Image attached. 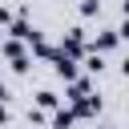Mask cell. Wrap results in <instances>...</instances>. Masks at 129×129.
<instances>
[{
	"label": "cell",
	"mask_w": 129,
	"mask_h": 129,
	"mask_svg": "<svg viewBox=\"0 0 129 129\" xmlns=\"http://www.w3.org/2000/svg\"><path fill=\"white\" fill-rule=\"evenodd\" d=\"M85 69H89V73H101V69H105V56H101V52H89V56H85Z\"/></svg>",
	"instance_id": "7"
},
{
	"label": "cell",
	"mask_w": 129,
	"mask_h": 129,
	"mask_svg": "<svg viewBox=\"0 0 129 129\" xmlns=\"http://www.w3.org/2000/svg\"><path fill=\"white\" fill-rule=\"evenodd\" d=\"M48 60H52V73H56L60 81H73V77H81V73H77V60H73V56H64L60 48H52V56H48Z\"/></svg>",
	"instance_id": "3"
},
{
	"label": "cell",
	"mask_w": 129,
	"mask_h": 129,
	"mask_svg": "<svg viewBox=\"0 0 129 129\" xmlns=\"http://www.w3.org/2000/svg\"><path fill=\"white\" fill-rule=\"evenodd\" d=\"M0 56L12 64V60H24L28 56V48H24V40H12V36H0Z\"/></svg>",
	"instance_id": "4"
},
{
	"label": "cell",
	"mask_w": 129,
	"mask_h": 129,
	"mask_svg": "<svg viewBox=\"0 0 129 129\" xmlns=\"http://www.w3.org/2000/svg\"><path fill=\"white\" fill-rule=\"evenodd\" d=\"M8 20H12V12H8V8H4V4H0V32H4V28H8Z\"/></svg>",
	"instance_id": "9"
},
{
	"label": "cell",
	"mask_w": 129,
	"mask_h": 129,
	"mask_svg": "<svg viewBox=\"0 0 129 129\" xmlns=\"http://www.w3.org/2000/svg\"><path fill=\"white\" fill-rule=\"evenodd\" d=\"M121 40H125V28L117 24V28H101V32H97V36L89 40V48H93V52H113V48H117Z\"/></svg>",
	"instance_id": "2"
},
{
	"label": "cell",
	"mask_w": 129,
	"mask_h": 129,
	"mask_svg": "<svg viewBox=\"0 0 129 129\" xmlns=\"http://www.w3.org/2000/svg\"><path fill=\"white\" fill-rule=\"evenodd\" d=\"M48 125H52V129H73V125H77V113H73V109H64V105H56V109H52V117H48Z\"/></svg>",
	"instance_id": "5"
},
{
	"label": "cell",
	"mask_w": 129,
	"mask_h": 129,
	"mask_svg": "<svg viewBox=\"0 0 129 129\" xmlns=\"http://www.w3.org/2000/svg\"><path fill=\"white\" fill-rule=\"evenodd\" d=\"M85 40H89V32H85L81 24H73V28L64 32V40H60V52L77 60V56H85Z\"/></svg>",
	"instance_id": "1"
},
{
	"label": "cell",
	"mask_w": 129,
	"mask_h": 129,
	"mask_svg": "<svg viewBox=\"0 0 129 129\" xmlns=\"http://www.w3.org/2000/svg\"><path fill=\"white\" fill-rule=\"evenodd\" d=\"M36 105H40V109H56V105H60V97H56L52 89H36Z\"/></svg>",
	"instance_id": "6"
},
{
	"label": "cell",
	"mask_w": 129,
	"mask_h": 129,
	"mask_svg": "<svg viewBox=\"0 0 129 129\" xmlns=\"http://www.w3.org/2000/svg\"><path fill=\"white\" fill-rule=\"evenodd\" d=\"M0 125H8V105L0 101Z\"/></svg>",
	"instance_id": "10"
},
{
	"label": "cell",
	"mask_w": 129,
	"mask_h": 129,
	"mask_svg": "<svg viewBox=\"0 0 129 129\" xmlns=\"http://www.w3.org/2000/svg\"><path fill=\"white\" fill-rule=\"evenodd\" d=\"M0 101H8V85L4 81H0Z\"/></svg>",
	"instance_id": "11"
},
{
	"label": "cell",
	"mask_w": 129,
	"mask_h": 129,
	"mask_svg": "<svg viewBox=\"0 0 129 129\" xmlns=\"http://www.w3.org/2000/svg\"><path fill=\"white\" fill-rule=\"evenodd\" d=\"M81 16H101V0H81Z\"/></svg>",
	"instance_id": "8"
}]
</instances>
